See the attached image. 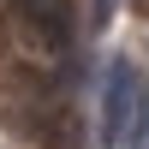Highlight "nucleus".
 <instances>
[{"mask_svg":"<svg viewBox=\"0 0 149 149\" xmlns=\"http://www.w3.org/2000/svg\"><path fill=\"white\" fill-rule=\"evenodd\" d=\"M137 102H143L137 66H131V60H113V66H107V90H102V143L107 149H125V131H131V119H137Z\"/></svg>","mask_w":149,"mask_h":149,"instance_id":"obj_1","label":"nucleus"},{"mask_svg":"<svg viewBox=\"0 0 149 149\" xmlns=\"http://www.w3.org/2000/svg\"><path fill=\"white\" fill-rule=\"evenodd\" d=\"M12 6H18V18H24V30H30V36H42L48 48H66V36H72L66 0H12Z\"/></svg>","mask_w":149,"mask_h":149,"instance_id":"obj_2","label":"nucleus"},{"mask_svg":"<svg viewBox=\"0 0 149 149\" xmlns=\"http://www.w3.org/2000/svg\"><path fill=\"white\" fill-rule=\"evenodd\" d=\"M131 149H149V90H143V102H137V119H131Z\"/></svg>","mask_w":149,"mask_h":149,"instance_id":"obj_3","label":"nucleus"}]
</instances>
